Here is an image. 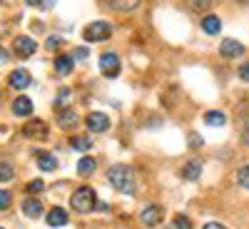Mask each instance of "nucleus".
<instances>
[{"mask_svg": "<svg viewBox=\"0 0 249 229\" xmlns=\"http://www.w3.org/2000/svg\"><path fill=\"white\" fill-rule=\"evenodd\" d=\"M107 179H110V184L115 187V190L122 192V194H135V190H137L135 172L127 167V164H112V167L107 170Z\"/></svg>", "mask_w": 249, "mask_h": 229, "instance_id": "nucleus-1", "label": "nucleus"}, {"mask_svg": "<svg viewBox=\"0 0 249 229\" xmlns=\"http://www.w3.org/2000/svg\"><path fill=\"white\" fill-rule=\"evenodd\" d=\"M70 207H72L75 212H80V214L92 212L95 207H97V202H95V190H92V187H80V190H75L72 197H70Z\"/></svg>", "mask_w": 249, "mask_h": 229, "instance_id": "nucleus-2", "label": "nucleus"}, {"mask_svg": "<svg viewBox=\"0 0 249 229\" xmlns=\"http://www.w3.org/2000/svg\"><path fill=\"white\" fill-rule=\"evenodd\" d=\"M82 35H85L88 43H102V40H107L112 35V28H110V23H105V20H95V23H90L85 28Z\"/></svg>", "mask_w": 249, "mask_h": 229, "instance_id": "nucleus-3", "label": "nucleus"}, {"mask_svg": "<svg viewBox=\"0 0 249 229\" xmlns=\"http://www.w3.org/2000/svg\"><path fill=\"white\" fill-rule=\"evenodd\" d=\"M23 135L28 140H48L50 130H48V124L43 120H28L25 127H23Z\"/></svg>", "mask_w": 249, "mask_h": 229, "instance_id": "nucleus-4", "label": "nucleus"}, {"mask_svg": "<svg viewBox=\"0 0 249 229\" xmlns=\"http://www.w3.org/2000/svg\"><path fill=\"white\" fill-rule=\"evenodd\" d=\"M100 72L105 75V77H117L120 75V57L115 53H105V55H100Z\"/></svg>", "mask_w": 249, "mask_h": 229, "instance_id": "nucleus-5", "label": "nucleus"}, {"mask_svg": "<svg viewBox=\"0 0 249 229\" xmlns=\"http://www.w3.org/2000/svg\"><path fill=\"white\" fill-rule=\"evenodd\" d=\"M219 53H222V57H242L244 55V45L239 43V40H234V37H224L222 45H219Z\"/></svg>", "mask_w": 249, "mask_h": 229, "instance_id": "nucleus-6", "label": "nucleus"}, {"mask_svg": "<svg viewBox=\"0 0 249 229\" xmlns=\"http://www.w3.org/2000/svg\"><path fill=\"white\" fill-rule=\"evenodd\" d=\"M162 207H157V204H150V207H144L142 210V214H140V222L144 224V227H157L160 222H162Z\"/></svg>", "mask_w": 249, "mask_h": 229, "instance_id": "nucleus-7", "label": "nucleus"}, {"mask_svg": "<svg viewBox=\"0 0 249 229\" xmlns=\"http://www.w3.org/2000/svg\"><path fill=\"white\" fill-rule=\"evenodd\" d=\"M85 122H88L90 132H105V130L110 127V117H107L105 112H90V115L85 117Z\"/></svg>", "mask_w": 249, "mask_h": 229, "instance_id": "nucleus-8", "label": "nucleus"}, {"mask_svg": "<svg viewBox=\"0 0 249 229\" xmlns=\"http://www.w3.org/2000/svg\"><path fill=\"white\" fill-rule=\"evenodd\" d=\"M35 50H37V43H35L33 37H28V35L15 37V53H18L20 57H30Z\"/></svg>", "mask_w": 249, "mask_h": 229, "instance_id": "nucleus-9", "label": "nucleus"}, {"mask_svg": "<svg viewBox=\"0 0 249 229\" xmlns=\"http://www.w3.org/2000/svg\"><path fill=\"white\" fill-rule=\"evenodd\" d=\"M23 212H25V217L37 219V217L45 214V207H43V202H40L37 197H28V199L23 202Z\"/></svg>", "mask_w": 249, "mask_h": 229, "instance_id": "nucleus-10", "label": "nucleus"}, {"mask_svg": "<svg viewBox=\"0 0 249 229\" xmlns=\"http://www.w3.org/2000/svg\"><path fill=\"white\" fill-rule=\"evenodd\" d=\"M8 82H10V88H15V90H25L30 82H33V77H30L28 70H13L10 77H8Z\"/></svg>", "mask_w": 249, "mask_h": 229, "instance_id": "nucleus-11", "label": "nucleus"}, {"mask_svg": "<svg viewBox=\"0 0 249 229\" xmlns=\"http://www.w3.org/2000/svg\"><path fill=\"white\" fill-rule=\"evenodd\" d=\"M80 122V117H77V112L75 110H60V115H57V124H60V130H72L75 124Z\"/></svg>", "mask_w": 249, "mask_h": 229, "instance_id": "nucleus-12", "label": "nucleus"}, {"mask_svg": "<svg viewBox=\"0 0 249 229\" xmlns=\"http://www.w3.org/2000/svg\"><path fill=\"white\" fill-rule=\"evenodd\" d=\"M182 177L190 179V182H197V179L202 177V162H199V159H190V162L182 167Z\"/></svg>", "mask_w": 249, "mask_h": 229, "instance_id": "nucleus-13", "label": "nucleus"}, {"mask_svg": "<svg viewBox=\"0 0 249 229\" xmlns=\"http://www.w3.org/2000/svg\"><path fill=\"white\" fill-rule=\"evenodd\" d=\"M45 222L50 227H65L68 224V212L62 210V207H53V210L48 212V217H45Z\"/></svg>", "mask_w": 249, "mask_h": 229, "instance_id": "nucleus-14", "label": "nucleus"}, {"mask_svg": "<svg viewBox=\"0 0 249 229\" xmlns=\"http://www.w3.org/2000/svg\"><path fill=\"white\" fill-rule=\"evenodd\" d=\"M202 30H204L207 35H219L222 20H219L217 15H204V18H202Z\"/></svg>", "mask_w": 249, "mask_h": 229, "instance_id": "nucleus-15", "label": "nucleus"}, {"mask_svg": "<svg viewBox=\"0 0 249 229\" xmlns=\"http://www.w3.org/2000/svg\"><path fill=\"white\" fill-rule=\"evenodd\" d=\"M13 112H15L18 117H28V115L33 112V102H30V97H15V102H13Z\"/></svg>", "mask_w": 249, "mask_h": 229, "instance_id": "nucleus-16", "label": "nucleus"}, {"mask_svg": "<svg viewBox=\"0 0 249 229\" xmlns=\"http://www.w3.org/2000/svg\"><path fill=\"white\" fill-rule=\"evenodd\" d=\"M35 157H37V167L43 170V172H53V170L57 167V159H55L50 152H37Z\"/></svg>", "mask_w": 249, "mask_h": 229, "instance_id": "nucleus-17", "label": "nucleus"}, {"mask_svg": "<svg viewBox=\"0 0 249 229\" xmlns=\"http://www.w3.org/2000/svg\"><path fill=\"white\" fill-rule=\"evenodd\" d=\"M55 70L60 75H70L72 72V55H57L55 57Z\"/></svg>", "mask_w": 249, "mask_h": 229, "instance_id": "nucleus-18", "label": "nucleus"}, {"mask_svg": "<svg viewBox=\"0 0 249 229\" xmlns=\"http://www.w3.org/2000/svg\"><path fill=\"white\" fill-rule=\"evenodd\" d=\"M204 122L210 124V127H222V124L227 122V115L224 112H217V110H210L204 115Z\"/></svg>", "mask_w": 249, "mask_h": 229, "instance_id": "nucleus-19", "label": "nucleus"}, {"mask_svg": "<svg viewBox=\"0 0 249 229\" xmlns=\"http://www.w3.org/2000/svg\"><path fill=\"white\" fill-rule=\"evenodd\" d=\"M70 147H72V150H77V152H88V150L92 147V140H90V137H85V135L72 137V140H70Z\"/></svg>", "mask_w": 249, "mask_h": 229, "instance_id": "nucleus-20", "label": "nucleus"}, {"mask_svg": "<svg viewBox=\"0 0 249 229\" xmlns=\"http://www.w3.org/2000/svg\"><path fill=\"white\" fill-rule=\"evenodd\" d=\"M95 167H97V162H95V157H82L80 159V164H77V172L85 177V175H92L95 172Z\"/></svg>", "mask_w": 249, "mask_h": 229, "instance_id": "nucleus-21", "label": "nucleus"}, {"mask_svg": "<svg viewBox=\"0 0 249 229\" xmlns=\"http://www.w3.org/2000/svg\"><path fill=\"white\" fill-rule=\"evenodd\" d=\"M15 177V172H13V167L8 162H0V182H10Z\"/></svg>", "mask_w": 249, "mask_h": 229, "instance_id": "nucleus-22", "label": "nucleus"}, {"mask_svg": "<svg viewBox=\"0 0 249 229\" xmlns=\"http://www.w3.org/2000/svg\"><path fill=\"white\" fill-rule=\"evenodd\" d=\"M237 182H239V187L249 190V164H247V167H239V172H237Z\"/></svg>", "mask_w": 249, "mask_h": 229, "instance_id": "nucleus-23", "label": "nucleus"}, {"mask_svg": "<svg viewBox=\"0 0 249 229\" xmlns=\"http://www.w3.org/2000/svg\"><path fill=\"white\" fill-rule=\"evenodd\" d=\"M175 229H192V222L187 214H177L175 217Z\"/></svg>", "mask_w": 249, "mask_h": 229, "instance_id": "nucleus-24", "label": "nucleus"}, {"mask_svg": "<svg viewBox=\"0 0 249 229\" xmlns=\"http://www.w3.org/2000/svg\"><path fill=\"white\" fill-rule=\"evenodd\" d=\"M25 190H28L30 194H37V192H43V190H45V182H43V179H33V182H28Z\"/></svg>", "mask_w": 249, "mask_h": 229, "instance_id": "nucleus-25", "label": "nucleus"}, {"mask_svg": "<svg viewBox=\"0 0 249 229\" xmlns=\"http://www.w3.org/2000/svg\"><path fill=\"white\" fill-rule=\"evenodd\" d=\"M68 97H70V88H62L60 92H57V100H55V107H62L68 102Z\"/></svg>", "mask_w": 249, "mask_h": 229, "instance_id": "nucleus-26", "label": "nucleus"}, {"mask_svg": "<svg viewBox=\"0 0 249 229\" xmlns=\"http://www.w3.org/2000/svg\"><path fill=\"white\" fill-rule=\"evenodd\" d=\"M13 202V194L10 192H0V212H5Z\"/></svg>", "mask_w": 249, "mask_h": 229, "instance_id": "nucleus-27", "label": "nucleus"}, {"mask_svg": "<svg viewBox=\"0 0 249 229\" xmlns=\"http://www.w3.org/2000/svg\"><path fill=\"white\" fill-rule=\"evenodd\" d=\"M112 8L115 10H135V8H140V3L135 0V3H112Z\"/></svg>", "mask_w": 249, "mask_h": 229, "instance_id": "nucleus-28", "label": "nucleus"}, {"mask_svg": "<svg viewBox=\"0 0 249 229\" xmlns=\"http://www.w3.org/2000/svg\"><path fill=\"white\" fill-rule=\"evenodd\" d=\"M85 57H88V48H77L72 53V60H85Z\"/></svg>", "mask_w": 249, "mask_h": 229, "instance_id": "nucleus-29", "label": "nucleus"}, {"mask_svg": "<svg viewBox=\"0 0 249 229\" xmlns=\"http://www.w3.org/2000/svg\"><path fill=\"white\" fill-rule=\"evenodd\" d=\"M190 147H192V150L202 147V137H199V135H190Z\"/></svg>", "mask_w": 249, "mask_h": 229, "instance_id": "nucleus-30", "label": "nucleus"}, {"mask_svg": "<svg viewBox=\"0 0 249 229\" xmlns=\"http://www.w3.org/2000/svg\"><path fill=\"white\" fill-rule=\"evenodd\" d=\"M60 43H62V37H55V35H53V37L48 40V48H50V50H55V48H57Z\"/></svg>", "mask_w": 249, "mask_h": 229, "instance_id": "nucleus-31", "label": "nucleus"}, {"mask_svg": "<svg viewBox=\"0 0 249 229\" xmlns=\"http://www.w3.org/2000/svg\"><path fill=\"white\" fill-rule=\"evenodd\" d=\"M239 77H242L244 82H249V65H242V68H239Z\"/></svg>", "mask_w": 249, "mask_h": 229, "instance_id": "nucleus-32", "label": "nucleus"}, {"mask_svg": "<svg viewBox=\"0 0 249 229\" xmlns=\"http://www.w3.org/2000/svg\"><path fill=\"white\" fill-rule=\"evenodd\" d=\"M204 229H227V227L219 224V222H210V224H204Z\"/></svg>", "mask_w": 249, "mask_h": 229, "instance_id": "nucleus-33", "label": "nucleus"}, {"mask_svg": "<svg viewBox=\"0 0 249 229\" xmlns=\"http://www.w3.org/2000/svg\"><path fill=\"white\" fill-rule=\"evenodd\" d=\"M3 62H8V50L0 48V65H3Z\"/></svg>", "mask_w": 249, "mask_h": 229, "instance_id": "nucleus-34", "label": "nucleus"}, {"mask_svg": "<svg viewBox=\"0 0 249 229\" xmlns=\"http://www.w3.org/2000/svg\"><path fill=\"white\" fill-rule=\"evenodd\" d=\"M242 140H244V144H249V130H244V135H242Z\"/></svg>", "mask_w": 249, "mask_h": 229, "instance_id": "nucleus-35", "label": "nucleus"}, {"mask_svg": "<svg viewBox=\"0 0 249 229\" xmlns=\"http://www.w3.org/2000/svg\"><path fill=\"white\" fill-rule=\"evenodd\" d=\"M247 130H249V122H247Z\"/></svg>", "mask_w": 249, "mask_h": 229, "instance_id": "nucleus-36", "label": "nucleus"}]
</instances>
